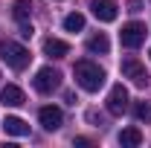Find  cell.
<instances>
[{
    "instance_id": "cell-15",
    "label": "cell",
    "mask_w": 151,
    "mask_h": 148,
    "mask_svg": "<svg viewBox=\"0 0 151 148\" xmlns=\"http://www.w3.org/2000/svg\"><path fill=\"white\" fill-rule=\"evenodd\" d=\"M64 29H67V32H81V29H84V15L70 12V15L64 18Z\"/></svg>"
},
{
    "instance_id": "cell-7",
    "label": "cell",
    "mask_w": 151,
    "mask_h": 148,
    "mask_svg": "<svg viewBox=\"0 0 151 148\" xmlns=\"http://www.w3.org/2000/svg\"><path fill=\"white\" fill-rule=\"evenodd\" d=\"M90 12L102 23H113L116 20V3L113 0H90Z\"/></svg>"
},
{
    "instance_id": "cell-13",
    "label": "cell",
    "mask_w": 151,
    "mask_h": 148,
    "mask_svg": "<svg viewBox=\"0 0 151 148\" xmlns=\"http://www.w3.org/2000/svg\"><path fill=\"white\" fill-rule=\"evenodd\" d=\"M12 15H15V20L26 23L29 15H32V3H29V0H15V3H12Z\"/></svg>"
},
{
    "instance_id": "cell-5",
    "label": "cell",
    "mask_w": 151,
    "mask_h": 148,
    "mask_svg": "<svg viewBox=\"0 0 151 148\" xmlns=\"http://www.w3.org/2000/svg\"><path fill=\"white\" fill-rule=\"evenodd\" d=\"M32 84H35L38 93H52L58 84H61V73L52 70V67H41L35 73V81H32Z\"/></svg>"
},
{
    "instance_id": "cell-10",
    "label": "cell",
    "mask_w": 151,
    "mask_h": 148,
    "mask_svg": "<svg viewBox=\"0 0 151 148\" xmlns=\"http://www.w3.org/2000/svg\"><path fill=\"white\" fill-rule=\"evenodd\" d=\"M44 52L50 58H64V55H70V44L61 41V38H47L44 41Z\"/></svg>"
},
{
    "instance_id": "cell-2",
    "label": "cell",
    "mask_w": 151,
    "mask_h": 148,
    "mask_svg": "<svg viewBox=\"0 0 151 148\" xmlns=\"http://www.w3.org/2000/svg\"><path fill=\"white\" fill-rule=\"evenodd\" d=\"M0 58H3L12 70H23L32 55H29V50H26L23 44L12 41V38H3V41H0Z\"/></svg>"
},
{
    "instance_id": "cell-4",
    "label": "cell",
    "mask_w": 151,
    "mask_h": 148,
    "mask_svg": "<svg viewBox=\"0 0 151 148\" xmlns=\"http://www.w3.org/2000/svg\"><path fill=\"white\" fill-rule=\"evenodd\" d=\"M119 70H122V75H125V78H131L137 87H145V84H148V73H145V67H142L134 55L122 58V67H119Z\"/></svg>"
},
{
    "instance_id": "cell-14",
    "label": "cell",
    "mask_w": 151,
    "mask_h": 148,
    "mask_svg": "<svg viewBox=\"0 0 151 148\" xmlns=\"http://www.w3.org/2000/svg\"><path fill=\"white\" fill-rule=\"evenodd\" d=\"M87 50H90V52H102V55H105V52L111 50V41H108V35H102V32H99V35H93L90 41H87Z\"/></svg>"
},
{
    "instance_id": "cell-17",
    "label": "cell",
    "mask_w": 151,
    "mask_h": 148,
    "mask_svg": "<svg viewBox=\"0 0 151 148\" xmlns=\"http://www.w3.org/2000/svg\"><path fill=\"white\" fill-rule=\"evenodd\" d=\"M87 122H93L96 128H99V125H105V119H102V116H99L96 111H87Z\"/></svg>"
},
{
    "instance_id": "cell-1",
    "label": "cell",
    "mask_w": 151,
    "mask_h": 148,
    "mask_svg": "<svg viewBox=\"0 0 151 148\" xmlns=\"http://www.w3.org/2000/svg\"><path fill=\"white\" fill-rule=\"evenodd\" d=\"M73 75H76V84L87 93H96L105 84V70L99 64H93V61H76Z\"/></svg>"
},
{
    "instance_id": "cell-3",
    "label": "cell",
    "mask_w": 151,
    "mask_h": 148,
    "mask_svg": "<svg viewBox=\"0 0 151 148\" xmlns=\"http://www.w3.org/2000/svg\"><path fill=\"white\" fill-rule=\"evenodd\" d=\"M145 23H139V20H131V23H125L122 26V32H119V41H122V47H128V50H137L142 41H145Z\"/></svg>"
},
{
    "instance_id": "cell-9",
    "label": "cell",
    "mask_w": 151,
    "mask_h": 148,
    "mask_svg": "<svg viewBox=\"0 0 151 148\" xmlns=\"http://www.w3.org/2000/svg\"><path fill=\"white\" fill-rule=\"evenodd\" d=\"M0 102H3V105H9V108H20L26 99H23V90H20V87L6 84V87H0Z\"/></svg>"
},
{
    "instance_id": "cell-18",
    "label": "cell",
    "mask_w": 151,
    "mask_h": 148,
    "mask_svg": "<svg viewBox=\"0 0 151 148\" xmlns=\"http://www.w3.org/2000/svg\"><path fill=\"white\" fill-rule=\"evenodd\" d=\"M128 12H131V15L142 12V0H128Z\"/></svg>"
},
{
    "instance_id": "cell-12",
    "label": "cell",
    "mask_w": 151,
    "mask_h": 148,
    "mask_svg": "<svg viewBox=\"0 0 151 148\" xmlns=\"http://www.w3.org/2000/svg\"><path fill=\"white\" fill-rule=\"evenodd\" d=\"M119 142H122L125 148L142 145V134H139V128H122V131H119Z\"/></svg>"
},
{
    "instance_id": "cell-6",
    "label": "cell",
    "mask_w": 151,
    "mask_h": 148,
    "mask_svg": "<svg viewBox=\"0 0 151 148\" xmlns=\"http://www.w3.org/2000/svg\"><path fill=\"white\" fill-rule=\"evenodd\" d=\"M125 111H128V90H125L122 84H113L111 93H108V113L122 116Z\"/></svg>"
},
{
    "instance_id": "cell-16",
    "label": "cell",
    "mask_w": 151,
    "mask_h": 148,
    "mask_svg": "<svg viewBox=\"0 0 151 148\" xmlns=\"http://www.w3.org/2000/svg\"><path fill=\"white\" fill-rule=\"evenodd\" d=\"M137 119L151 122V105H148V102H139V105H137Z\"/></svg>"
},
{
    "instance_id": "cell-11",
    "label": "cell",
    "mask_w": 151,
    "mask_h": 148,
    "mask_svg": "<svg viewBox=\"0 0 151 148\" xmlns=\"http://www.w3.org/2000/svg\"><path fill=\"white\" fill-rule=\"evenodd\" d=\"M3 131H6V134H12V137H26V134H29V125H26L20 116H6Z\"/></svg>"
},
{
    "instance_id": "cell-8",
    "label": "cell",
    "mask_w": 151,
    "mask_h": 148,
    "mask_svg": "<svg viewBox=\"0 0 151 148\" xmlns=\"http://www.w3.org/2000/svg\"><path fill=\"white\" fill-rule=\"evenodd\" d=\"M38 119H41V125L47 131H58L61 122H64V116H61V111H58L55 105H44V108L38 111Z\"/></svg>"
},
{
    "instance_id": "cell-19",
    "label": "cell",
    "mask_w": 151,
    "mask_h": 148,
    "mask_svg": "<svg viewBox=\"0 0 151 148\" xmlns=\"http://www.w3.org/2000/svg\"><path fill=\"white\" fill-rule=\"evenodd\" d=\"M20 35H23V38H32V23H29V20L20 23Z\"/></svg>"
}]
</instances>
